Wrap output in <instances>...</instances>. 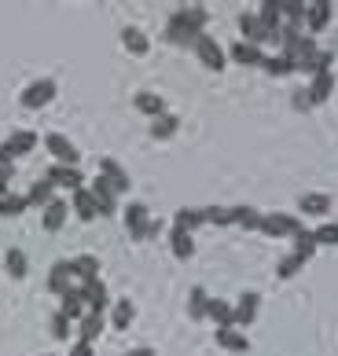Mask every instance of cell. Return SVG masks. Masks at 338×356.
Masks as SVG:
<instances>
[{"instance_id":"7a4b0ae2","label":"cell","mask_w":338,"mask_h":356,"mask_svg":"<svg viewBox=\"0 0 338 356\" xmlns=\"http://www.w3.org/2000/svg\"><path fill=\"white\" fill-rule=\"evenodd\" d=\"M125 228L136 243H144V239H154V235H159V220H151V209L144 202H129L125 206Z\"/></svg>"},{"instance_id":"52a82bcc","label":"cell","mask_w":338,"mask_h":356,"mask_svg":"<svg viewBox=\"0 0 338 356\" xmlns=\"http://www.w3.org/2000/svg\"><path fill=\"white\" fill-rule=\"evenodd\" d=\"M45 147L51 151L56 165H77V162H81V151H77L67 136H59V133H48L45 136Z\"/></svg>"},{"instance_id":"f1b7e54d","label":"cell","mask_w":338,"mask_h":356,"mask_svg":"<svg viewBox=\"0 0 338 356\" xmlns=\"http://www.w3.org/2000/svg\"><path fill=\"white\" fill-rule=\"evenodd\" d=\"M291 239H294V257H302V261H313V254L320 250L316 246V235L309 232V228H298Z\"/></svg>"},{"instance_id":"8992f818","label":"cell","mask_w":338,"mask_h":356,"mask_svg":"<svg viewBox=\"0 0 338 356\" xmlns=\"http://www.w3.org/2000/svg\"><path fill=\"white\" fill-rule=\"evenodd\" d=\"M298 228H302V220L291 217V213H261V224H257V232L268 235V239H283V235H294Z\"/></svg>"},{"instance_id":"d6986e66","label":"cell","mask_w":338,"mask_h":356,"mask_svg":"<svg viewBox=\"0 0 338 356\" xmlns=\"http://www.w3.org/2000/svg\"><path fill=\"white\" fill-rule=\"evenodd\" d=\"M48 286L56 290V294H67V290L74 286V265H70V261H56V265H51Z\"/></svg>"},{"instance_id":"2e32d148","label":"cell","mask_w":338,"mask_h":356,"mask_svg":"<svg viewBox=\"0 0 338 356\" xmlns=\"http://www.w3.org/2000/svg\"><path fill=\"white\" fill-rule=\"evenodd\" d=\"M225 56L232 63H239V67H261V63H265V51L257 48V44H246V41H236V44L225 51Z\"/></svg>"},{"instance_id":"e575fe53","label":"cell","mask_w":338,"mask_h":356,"mask_svg":"<svg viewBox=\"0 0 338 356\" xmlns=\"http://www.w3.org/2000/svg\"><path fill=\"white\" fill-rule=\"evenodd\" d=\"M4 268H8L11 280H26V272H30V261H26V254L15 246V250H8V254H4Z\"/></svg>"},{"instance_id":"ee69618b","label":"cell","mask_w":338,"mask_h":356,"mask_svg":"<svg viewBox=\"0 0 338 356\" xmlns=\"http://www.w3.org/2000/svg\"><path fill=\"white\" fill-rule=\"evenodd\" d=\"M0 180H15V162H4V158H0Z\"/></svg>"},{"instance_id":"4fadbf2b","label":"cell","mask_w":338,"mask_h":356,"mask_svg":"<svg viewBox=\"0 0 338 356\" xmlns=\"http://www.w3.org/2000/svg\"><path fill=\"white\" fill-rule=\"evenodd\" d=\"M99 177H107L111 188L118 191V195H125L129 188H133V180H129L125 165H118V158H99Z\"/></svg>"},{"instance_id":"ab89813d","label":"cell","mask_w":338,"mask_h":356,"mask_svg":"<svg viewBox=\"0 0 338 356\" xmlns=\"http://www.w3.org/2000/svg\"><path fill=\"white\" fill-rule=\"evenodd\" d=\"M26 206H30V202H26V195H11L8 191L4 199H0V217H19Z\"/></svg>"},{"instance_id":"4dcf8cb0","label":"cell","mask_w":338,"mask_h":356,"mask_svg":"<svg viewBox=\"0 0 338 356\" xmlns=\"http://www.w3.org/2000/svg\"><path fill=\"white\" fill-rule=\"evenodd\" d=\"M103 331V312H85L81 320H77V338L81 341H96Z\"/></svg>"},{"instance_id":"f35d334b","label":"cell","mask_w":338,"mask_h":356,"mask_svg":"<svg viewBox=\"0 0 338 356\" xmlns=\"http://www.w3.org/2000/svg\"><path fill=\"white\" fill-rule=\"evenodd\" d=\"M236 224L246 232H257V224H261V209L254 206H236Z\"/></svg>"},{"instance_id":"5bb4252c","label":"cell","mask_w":338,"mask_h":356,"mask_svg":"<svg viewBox=\"0 0 338 356\" xmlns=\"http://www.w3.org/2000/svg\"><path fill=\"white\" fill-rule=\"evenodd\" d=\"M77 290H81V301H85L88 312H103V309H107L111 294H107V286H103V280H88V283H81Z\"/></svg>"},{"instance_id":"44dd1931","label":"cell","mask_w":338,"mask_h":356,"mask_svg":"<svg viewBox=\"0 0 338 356\" xmlns=\"http://www.w3.org/2000/svg\"><path fill=\"white\" fill-rule=\"evenodd\" d=\"M305 92H309V107H316V103H323V99H328L331 92H335V74H331V70L316 74V77H313V85H309Z\"/></svg>"},{"instance_id":"6da1fadb","label":"cell","mask_w":338,"mask_h":356,"mask_svg":"<svg viewBox=\"0 0 338 356\" xmlns=\"http://www.w3.org/2000/svg\"><path fill=\"white\" fill-rule=\"evenodd\" d=\"M206 22H210V11H206L202 4L180 8L177 15H169V22H166V41H169V44L195 48V41L206 33Z\"/></svg>"},{"instance_id":"e0dca14e","label":"cell","mask_w":338,"mask_h":356,"mask_svg":"<svg viewBox=\"0 0 338 356\" xmlns=\"http://www.w3.org/2000/svg\"><path fill=\"white\" fill-rule=\"evenodd\" d=\"M217 346L243 356V353H250V338H246L239 327H217Z\"/></svg>"},{"instance_id":"ba28073f","label":"cell","mask_w":338,"mask_h":356,"mask_svg":"<svg viewBox=\"0 0 338 356\" xmlns=\"http://www.w3.org/2000/svg\"><path fill=\"white\" fill-rule=\"evenodd\" d=\"M88 191L96 195L99 217H114V213H118V191L111 188V180H107V177H96L92 184H88Z\"/></svg>"},{"instance_id":"d590c367","label":"cell","mask_w":338,"mask_h":356,"mask_svg":"<svg viewBox=\"0 0 338 356\" xmlns=\"http://www.w3.org/2000/svg\"><path fill=\"white\" fill-rule=\"evenodd\" d=\"M51 199H56V188H51V180H37L33 184V188H30V195H26V202H30V206H48Z\"/></svg>"},{"instance_id":"d4e9b609","label":"cell","mask_w":338,"mask_h":356,"mask_svg":"<svg viewBox=\"0 0 338 356\" xmlns=\"http://www.w3.org/2000/svg\"><path fill=\"white\" fill-rule=\"evenodd\" d=\"M122 44H125V51H133V56H147V51H151L147 33L136 30V26H125V30H122Z\"/></svg>"},{"instance_id":"5b68a950","label":"cell","mask_w":338,"mask_h":356,"mask_svg":"<svg viewBox=\"0 0 338 356\" xmlns=\"http://www.w3.org/2000/svg\"><path fill=\"white\" fill-rule=\"evenodd\" d=\"M195 56H199V59H202V67H206V70H214V74H225V67H228L225 48H220L210 33H202L199 41H195Z\"/></svg>"},{"instance_id":"bcb514c9","label":"cell","mask_w":338,"mask_h":356,"mask_svg":"<svg viewBox=\"0 0 338 356\" xmlns=\"http://www.w3.org/2000/svg\"><path fill=\"white\" fill-rule=\"evenodd\" d=\"M122 356H154V349H151V346H140V349H129V353H122Z\"/></svg>"},{"instance_id":"7bdbcfd3","label":"cell","mask_w":338,"mask_h":356,"mask_svg":"<svg viewBox=\"0 0 338 356\" xmlns=\"http://www.w3.org/2000/svg\"><path fill=\"white\" fill-rule=\"evenodd\" d=\"M70 331H74V327H70V320H67L63 312H56V320H51V334H56V338L63 341V338H70Z\"/></svg>"},{"instance_id":"7c38bea8","label":"cell","mask_w":338,"mask_h":356,"mask_svg":"<svg viewBox=\"0 0 338 356\" xmlns=\"http://www.w3.org/2000/svg\"><path fill=\"white\" fill-rule=\"evenodd\" d=\"M331 209H335V202H331V195H323V191H309L298 199V213L302 217H328Z\"/></svg>"},{"instance_id":"ffe728a7","label":"cell","mask_w":338,"mask_h":356,"mask_svg":"<svg viewBox=\"0 0 338 356\" xmlns=\"http://www.w3.org/2000/svg\"><path fill=\"white\" fill-rule=\"evenodd\" d=\"M133 107H136L140 114H147L151 122H154L159 114H166V99L159 96V92H136V96H133Z\"/></svg>"},{"instance_id":"277c9868","label":"cell","mask_w":338,"mask_h":356,"mask_svg":"<svg viewBox=\"0 0 338 356\" xmlns=\"http://www.w3.org/2000/svg\"><path fill=\"white\" fill-rule=\"evenodd\" d=\"M37 143H41V136H37L33 129H19V133H11L4 143H0V158H4V162H15V158L30 154Z\"/></svg>"},{"instance_id":"f546056e","label":"cell","mask_w":338,"mask_h":356,"mask_svg":"<svg viewBox=\"0 0 338 356\" xmlns=\"http://www.w3.org/2000/svg\"><path fill=\"white\" fill-rule=\"evenodd\" d=\"M177 129H180V118L166 111V114H159V118L151 122V136H154V140H173Z\"/></svg>"},{"instance_id":"7dc6e473","label":"cell","mask_w":338,"mask_h":356,"mask_svg":"<svg viewBox=\"0 0 338 356\" xmlns=\"http://www.w3.org/2000/svg\"><path fill=\"white\" fill-rule=\"evenodd\" d=\"M4 195H8V184H4V180H0V199H4Z\"/></svg>"},{"instance_id":"8d00e7d4","label":"cell","mask_w":338,"mask_h":356,"mask_svg":"<svg viewBox=\"0 0 338 356\" xmlns=\"http://www.w3.org/2000/svg\"><path fill=\"white\" fill-rule=\"evenodd\" d=\"M206 224H217V228L236 224V206H206Z\"/></svg>"},{"instance_id":"9c48e42d","label":"cell","mask_w":338,"mask_h":356,"mask_svg":"<svg viewBox=\"0 0 338 356\" xmlns=\"http://www.w3.org/2000/svg\"><path fill=\"white\" fill-rule=\"evenodd\" d=\"M45 180H51V188H67V191H77L85 188V173L77 165H51Z\"/></svg>"},{"instance_id":"836d02e7","label":"cell","mask_w":338,"mask_h":356,"mask_svg":"<svg viewBox=\"0 0 338 356\" xmlns=\"http://www.w3.org/2000/svg\"><path fill=\"white\" fill-rule=\"evenodd\" d=\"M265 74H272V77H291L298 67L291 63V56H283V51H276V56H265Z\"/></svg>"},{"instance_id":"484cf974","label":"cell","mask_w":338,"mask_h":356,"mask_svg":"<svg viewBox=\"0 0 338 356\" xmlns=\"http://www.w3.org/2000/svg\"><path fill=\"white\" fill-rule=\"evenodd\" d=\"M70 265H74V280H81V283L99 280V257L96 254H81V257H74Z\"/></svg>"},{"instance_id":"ac0fdd59","label":"cell","mask_w":338,"mask_h":356,"mask_svg":"<svg viewBox=\"0 0 338 356\" xmlns=\"http://www.w3.org/2000/svg\"><path fill=\"white\" fill-rule=\"evenodd\" d=\"M70 209H74V213L81 217V220H96V217H99L96 195L88 191V188H77V191H74V199H70Z\"/></svg>"},{"instance_id":"1f68e13d","label":"cell","mask_w":338,"mask_h":356,"mask_svg":"<svg viewBox=\"0 0 338 356\" xmlns=\"http://www.w3.org/2000/svg\"><path fill=\"white\" fill-rule=\"evenodd\" d=\"M59 298H63V309H59V312L67 316V320H81V316L88 312L85 301H81V290H77V286H70L67 294H59Z\"/></svg>"},{"instance_id":"30bf717a","label":"cell","mask_w":338,"mask_h":356,"mask_svg":"<svg viewBox=\"0 0 338 356\" xmlns=\"http://www.w3.org/2000/svg\"><path fill=\"white\" fill-rule=\"evenodd\" d=\"M257 309H261V298L254 294V290H246V294H239V301L232 305V327H250L257 320Z\"/></svg>"},{"instance_id":"cb8c5ba5","label":"cell","mask_w":338,"mask_h":356,"mask_svg":"<svg viewBox=\"0 0 338 356\" xmlns=\"http://www.w3.org/2000/svg\"><path fill=\"white\" fill-rule=\"evenodd\" d=\"M232 301L225 298H210V305H206V320H210L214 327H232Z\"/></svg>"},{"instance_id":"8fae6325","label":"cell","mask_w":338,"mask_h":356,"mask_svg":"<svg viewBox=\"0 0 338 356\" xmlns=\"http://www.w3.org/2000/svg\"><path fill=\"white\" fill-rule=\"evenodd\" d=\"M328 22H331V4L328 0H313V4H305V30L309 37H316L328 30Z\"/></svg>"},{"instance_id":"f6af8a7d","label":"cell","mask_w":338,"mask_h":356,"mask_svg":"<svg viewBox=\"0 0 338 356\" xmlns=\"http://www.w3.org/2000/svg\"><path fill=\"white\" fill-rule=\"evenodd\" d=\"M70 356H96L92 353V341H77V346L70 349Z\"/></svg>"},{"instance_id":"60d3db41","label":"cell","mask_w":338,"mask_h":356,"mask_svg":"<svg viewBox=\"0 0 338 356\" xmlns=\"http://www.w3.org/2000/svg\"><path fill=\"white\" fill-rule=\"evenodd\" d=\"M313 235H316V246H338V220H323Z\"/></svg>"},{"instance_id":"3957f363","label":"cell","mask_w":338,"mask_h":356,"mask_svg":"<svg viewBox=\"0 0 338 356\" xmlns=\"http://www.w3.org/2000/svg\"><path fill=\"white\" fill-rule=\"evenodd\" d=\"M56 92H59V85L51 81V77H41V81H30L22 88V96H19V103L26 111H41V107H48L51 99H56Z\"/></svg>"},{"instance_id":"83f0119b","label":"cell","mask_w":338,"mask_h":356,"mask_svg":"<svg viewBox=\"0 0 338 356\" xmlns=\"http://www.w3.org/2000/svg\"><path fill=\"white\" fill-rule=\"evenodd\" d=\"M202 224H206V209H195V206L177 209V217H173V228L191 232V235H195V228H202Z\"/></svg>"},{"instance_id":"d6a6232c","label":"cell","mask_w":338,"mask_h":356,"mask_svg":"<svg viewBox=\"0 0 338 356\" xmlns=\"http://www.w3.org/2000/svg\"><path fill=\"white\" fill-rule=\"evenodd\" d=\"M280 15H283L287 26L302 30V26H305V4H302V0H280Z\"/></svg>"},{"instance_id":"b9f144b4","label":"cell","mask_w":338,"mask_h":356,"mask_svg":"<svg viewBox=\"0 0 338 356\" xmlns=\"http://www.w3.org/2000/svg\"><path fill=\"white\" fill-rule=\"evenodd\" d=\"M302 265H305L302 257H294V254H287V257L280 261V268H276V275H280V280H294V275L302 272Z\"/></svg>"},{"instance_id":"7402d4cb","label":"cell","mask_w":338,"mask_h":356,"mask_svg":"<svg viewBox=\"0 0 338 356\" xmlns=\"http://www.w3.org/2000/svg\"><path fill=\"white\" fill-rule=\"evenodd\" d=\"M67 213H70V206H67V202H63V199H51V202L45 206V217H41L45 232H59L63 224H67Z\"/></svg>"},{"instance_id":"603a6c76","label":"cell","mask_w":338,"mask_h":356,"mask_svg":"<svg viewBox=\"0 0 338 356\" xmlns=\"http://www.w3.org/2000/svg\"><path fill=\"white\" fill-rule=\"evenodd\" d=\"M169 250H173L177 261H191V257H195V235L173 228V235H169Z\"/></svg>"},{"instance_id":"74e56055","label":"cell","mask_w":338,"mask_h":356,"mask_svg":"<svg viewBox=\"0 0 338 356\" xmlns=\"http://www.w3.org/2000/svg\"><path fill=\"white\" fill-rule=\"evenodd\" d=\"M206 305H210L206 290L202 286H191V294H188V316H191V320H206Z\"/></svg>"},{"instance_id":"4316f807","label":"cell","mask_w":338,"mask_h":356,"mask_svg":"<svg viewBox=\"0 0 338 356\" xmlns=\"http://www.w3.org/2000/svg\"><path fill=\"white\" fill-rule=\"evenodd\" d=\"M133 316H136V305L129 298H118L111 305V323L118 327V331H129V327H133Z\"/></svg>"},{"instance_id":"9a60e30c","label":"cell","mask_w":338,"mask_h":356,"mask_svg":"<svg viewBox=\"0 0 338 356\" xmlns=\"http://www.w3.org/2000/svg\"><path fill=\"white\" fill-rule=\"evenodd\" d=\"M239 33H243L246 44H257V48L268 41V33H265L261 19H257V11H243V15H239Z\"/></svg>"}]
</instances>
